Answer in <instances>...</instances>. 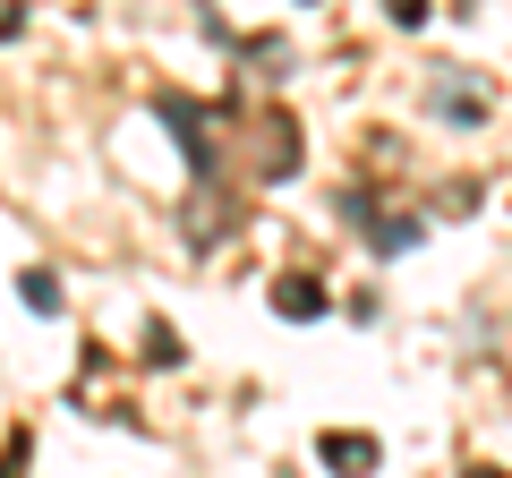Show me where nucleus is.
<instances>
[{
	"instance_id": "obj_1",
	"label": "nucleus",
	"mask_w": 512,
	"mask_h": 478,
	"mask_svg": "<svg viewBox=\"0 0 512 478\" xmlns=\"http://www.w3.org/2000/svg\"><path fill=\"white\" fill-rule=\"evenodd\" d=\"M316 453H325V470H342V478H367V470H376V436H325Z\"/></svg>"
},
{
	"instance_id": "obj_2",
	"label": "nucleus",
	"mask_w": 512,
	"mask_h": 478,
	"mask_svg": "<svg viewBox=\"0 0 512 478\" xmlns=\"http://www.w3.org/2000/svg\"><path fill=\"white\" fill-rule=\"evenodd\" d=\"M274 308L282 316H325V291H316L308 274H291V282H274Z\"/></svg>"
},
{
	"instance_id": "obj_3",
	"label": "nucleus",
	"mask_w": 512,
	"mask_h": 478,
	"mask_svg": "<svg viewBox=\"0 0 512 478\" xmlns=\"http://www.w3.org/2000/svg\"><path fill=\"white\" fill-rule=\"evenodd\" d=\"M18 299H26L35 316H60V282L43 274V265H26V274H18Z\"/></svg>"
},
{
	"instance_id": "obj_4",
	"label": "nucleus",
	"mask_w": 512,
	"mask_h": 478,
	"mask_svg": "<svg viewBox=\"0 0 512 478\" xmlns=\"http://www.w3.org/2000/svg\"><path fill=\"white\" fill-rule=\"evenodd\" d=\"M146 359H154V368H180V333H171V325H146Z\"/></svg>"
},
{
	"instance_id": "obj_5",
	"label": "nucleus",
	"mask_w": 512,
	"mask_h": 478,
	"mask_svg": "<svg viewBox=\"0 0 512 478\" xmlns=\"http://www.w3.org/2000/svg\"><path fill=\"white\" fill-rule=\"evenodd\" d=\"M26 470V436H9V444H0V478H18Z\"/></svg>"
},
{
	"instance_id": "obj_6",
	"label": "nucleus",
	"mask_w": 512,
	"mask_h": 478,
	"mask_svg": "<svg viewBox=\"0 0 512 478\" xmlns=\"http://www.w3.org/2000/svg\"><path fill=\"white\" fill-rule=\"evenodd\" d=\"M384 9H393V26H419L427 18V0H384Z\"/></svg>"
},
{
	"instance_id": "obj_7",
	"label": "nucleus",
	"mask_w": 512,
	"mask_h": 478,
	"mask_svg": "<svg viewBox=\"0 0 512 478\" xmlns=\"http://www.w3.org/2000/svg\"><path fill=\"white\" fill-rule=\"evenodd\" d=\"M470 478H504V470H470Z\"/></svg>"
}]
</instances>
